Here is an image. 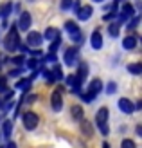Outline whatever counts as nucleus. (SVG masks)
<instances>
[{"mask_svg":"<svg viewBox=\"0 0 142 148\" xmlns=\"http://www.w3.org/2000/svg\"><path fill=\"white\" fill-rule=\"evenodd\" d=\"M20 45V34H18V27L16 25H11L9 27V33H7L5 40H4V49L13 53V51H16Z\"/></svg>","mask_w":142,"mask_h":148,"instance_id":"1","label":"nucleus"},{"mask_svg":"<svg viewBox=\"0 0 142 148\" xmlns=\"http://www.w3.org/2000/svg\"><path fill=\"white\" fill-rule=\"evenodd\" d=\"M95 125L99 132L103 136H108L110 134V128H108V108L106 107H101L95 114Z\"/></svg>","mask_w":142,"mask_h":148,"instance_id":"2","label":"nucleus"},{"mask_svg":"<svg viewBox=\"0 0 142 148\" xmlns=\"http://www.w3.org/2000/svg\"><path fill=\"white\" fill-rule=\"evenodd\" d=\"M65 29H67V33H69V36H70L72 42H76V43H81V42H83V33H81V29L77 27L76 22L69 20V22L65 24Z\"/></svg>","mask_w":142,"mask_h":148,"instance_id":"3","label":"nucleus"},{"mask_svg":"<svg viewBox=\"0 0 142 148\" xmlns=\"http://www.w3.org/2000/svg\"><path fill=\"white\" fill-rule=\"evenodd\" d=\"M63 60H65V65H69V67L77 65V63H79V49H77V47H70V49L65 53Z\"/></svg>","mask_w":142,"mask_h":148,"instance_id":"4","label":"nucleus"},{"mask_svg":"<svg viewBox=\"0 0 142 148\" xmlns=\"http://www.w3.org/2000/svg\"><path fill=\"white\" fill-rule=\"evenodd\" d=\"M22 121H24V127H25V130H34L36 127H38V116H36L34 112H25L24 116H22Z\"/></svg>","mask_w":142,"mask_h":148,"instance_id":"5","label":"nucleus"},{"mask_svg":"<svg viewBox=\"0 0 142 148\" xmlns=\"http://www.w3.org/2000/svg\"><path fill=\"white\" fill-rule=\"evenodd\" d=\"M41 42H43V36L40 33H36V31L27 33V38H25V45L27 47H40Z\"/></svg>","mask_w":142,"mask_h":148,"instance_id":"6","label":"nucleus"},{"mask_svg":"<svg viewBox=\"0 0 142 148\" xmlns=\"http://www.w3.org/2000/svg\"><path fill=\"white\" fill-rule=\"evenodd\" d=\"M50 105L52 108L56 110V112H59V110L63 108V98H61V90H54L50 94Z\"/></svg>","mask_w":142,"mask_h":148,"instance_id":"7","label":"nucleus"},{"mask_svg":"<svg viewBox=\"0 0 142 148\" xmlns=\"http://www.w3.org/2000/svg\"><path fill=\"white\" fill-rule=\"evenodd\" d=\"M67 85L72 88L74 94H79V92H81V79L76 76V74H70V76H67Z\"/></svg>","mask_w":142,"mask_h":148,"instance_id":"8","label":"nucleus"},{"mask_svg":"<svg viewBox=\"0 0 142 148\" xmlns=\"http://www.w3.org/2000/svg\"><path fill=\"white\" fill-rule=\"evenodd\" d=\"M117 107L121 108V112H124V114H133L135 112V107H133V103L128 98H121L119 103H117Z\"/></svg>","mask_w":142,"mask_h":148,"instance_id":"9","label":"nucleus"},{"mask_svg":"<svg viewBox=\"0 0 142 148\" xmlns=\"http://www.w3.org/2000/svg\"><path fill=\"white\" fill-rule=\"evenodd\" d=\"M31 24H33V20H31V13L24 11V13L20 14V20H18V27L22 29V31H27V29L31 27Z\"/></svg>","mask_w":142,"mask_h":148,"instance_id":"10","label":"nucleus"},{"mask_svg":"<svg viewBox=\"0 0 142 148\" xmlns=\"http://www.w3.org/2000/svg\"><path fill=\"white\" fill-rule=\"evenodd\" d=\"M90 45H92V49H95V51H99V49L103 47V34H101V31H99V29H95V31L92 33Z\"/></svg>","mask_w":142,"mask_h":148,"instance_id":"11","label":"nucleus"},{"mask_svg":"<svg viewBox=\"0 0 142 148\" xmlns=\"http://www.w3.org/2000/svg\"><path fill=\"white\" fill-rule=\"evenodd\" d=\"M92 13H94L92 5H83V7H79V11H77V20H81V22H86L88 18L92 16Z\"/></svg>","mask_w":142,"mask_h":148,"instance_id":"12","label":"nucleus"},{"mask_svg":"<svg viewBox=\"0 0 142 148\" xmlns=\"http://www.w3.org/2000/svg\"><path fill=\"white\" fill-rule=\"evenodd\" d=\"M101 90H103V81H101L99 78L92 79V81H90V85H88V92H90L92 96H97Z\"/></svg>","mask_w":142,"mask_h":148,"instance_id":"13","label":"nucleus"},{"mask_svg":"<svg viewBox=\"0 0 142 148\" xmlns=\"http://www.w3.org/2000/svg\"><path fill=\"white\" fill-rule=\"evenodd\" d=\"M135 45H137V38H135V36H133V34L126 36V38L122 40V47H124V49H128V51L135 49Z\"/></svg>","mask_w":142,"mask_h":148,"instance_id":"14","label":"nucleus"},{"mask_svg":"<svg viewBox=\"0 0 142 148\" xmlns=\"http://www.w3.org/2000/svg\"><path fill=\"white\" fill-rule=\"evenodd\" d=\"M77 65H79V71H77V74H76V76H77L81 81H83V79L88 76V65H86V62H79Z\"/></svg>","mask_w":142,"mask_h":148,"instance_id":"15","label":"nucleus"},{"mask_svg":"<svg viewBox=\"0 0 142 148\" xmlns=\"http://www.w3.org/2000/svg\"><path fill=\"white\" fill-rule=\"evenodd\" d=\"M2 132H4V137H5V139L11 137V132H13V121H11V119H5V121H4Z\"/></svg>","mask_w":142,"mask_h":148,"instance_id":"16","label":"nucleus"},{"mask_svg":"<svg viewBox=\"0 0 142 148\" xmlns=\"http://www.w3.org/2000/svg\"><path fill=\"white\" fill-rule=\"evenodd\" d=\"M70 114H72V117H74L76 121H81V119H83V108H81L79 105L70 107Z\"/></svg>","mask_w":142,"mask_h":148,"instance_id":"17","label":"nucleus"},{"mask_svg":"<svg viewBox=\"0 0 142 148\" xmlns=\"http://www.w3.org/2000/svg\"><path fill=\"white\" fill-rule=\"evenodd\" d=\"M11 11H13V4H9V2L2 4V5H0V18H7Z\"/></svg>","mask_w":142,"mask_h":148,"instance_id":"18","label":"nucleus"},{"mask_svg":"<svg viewBox=\"0 0 142 148\" xmlns=\"http://www.w3.org/2000/svg\"><path fill=\"white\" fill-rule=\"evenodd\" d=\"M81 130H83V134H85L86 137H90V136L94 134V132H92V125L88 123V121L85 119V117L81 119Z\"/></svg>","mask_w":142,"mask_h":148,"instance_id":"19","label":"nucleus"},{"mask_svg":"<svg viewBox=\"0 0 142 148\" xmlns=\"http://www.w3.org/2000/svg\"><path fill=\"white\" fill-rule=\"evenodd\" d=\"M128 72L135 74V76L142 74V63H130V65H128Z\"/></svg>","mask_w":142,"mask_h":148,"instance_id":"20","label":"nucleus"},{"mask_svg":"<svg viewBox=\"0 0 142 148\" xmlns=\"http://www.w3.org/2000/svg\"><path fill=\"white\" fill-rule=\"evenodd\" d=\"M50 74H52V79L54 81L63 79V72H61V67H59V65H54V71H52Z\"/></svg>","mask_w":142,"mask_h":148,"instance_id":"21","label":"nucleus"},{"mask_svg":"<svg viewBox=\"0 0 142 148\" xmlns=\"http://www.w3.org/2000/svg\"><path fill=\"white\" fill-rule=\"evenodd\" d=\"M56 36H59V31H58V29H54V27H47V29H45V38L54 40Z\"/></svg>","mask_w":142,"mask_h":148,"instance_id":"22","label":"nucleus"},{"mask_svg":"<svg viewBox=\"0 0 142 148\" xmlns=\"http://www.w3.org/2000/svg\"><path fill=\"white\" fill-rule=\"evenodd\" d=\"M108 33H110L111 38L119 36V24H110V25H108Z\"/></svg>","mask_w":142,"mask_h":148,"instance_id":"23","label":"nucleus"},{"mask_svg":"<svg viewBox=\"0 0 142 148\" xmlns=\"http://www.w3.org/2000/svg\"><path fill=\"white\" fill-rule=\"evenodd\" d=\"M122 13L126 14V16H130V18H131V16H133V13H135V9H133V5H131V4H124V5H122Z\"/></svg>","mask_w":142,"mask_h":148,"instance_id":"24","label":"nucleus"},{"mask_svg":"<svg viewBox=\"0 0 142 148\" xmlns=\"http://www.w3.org/2000/svg\"><path fill=\"white\" fill-rule=\"evenodd\" d=\"M59 43H61V38H59V36H56V38L54 40H52V43H50V53H56V51H58V47H59Z\"/></svg>","mask_w":142,"mask_h":148,"instance_id":"25","label":"nucleus"},{"mask_svg":"<svg viewBox=\"0 0 142 148\" xmlns=\"http://www.w3.org/2000/svg\"><path fill=\"white\" fill-rule=\"evenodd\" d=\"M29 87H31V81H29V79H22V81L16 83V88H24L25 92L29 90Z\"/></svg>","mask_w":142,"mask_h":148,"instance_id":"26","label":"nucleus"},{"mask_svg":"<svg viewBox=\"0 0 142 148\" xmlns=\"http://www.w3.org/2000/svg\"><path fill=\"white\" fill-rule=\"evenodd\" d=\"M72 4H74V0H61V4H59V7H61L63 11H69L70 7H72Z\"/></svg>","mask_w":142,"mask_h":148,"instance_id":"27","label":"nucleus"},{"mask_svg":"<svg viewBox=\"0 0 142 148\" xmlns=\"http://www.w3.org/2000/svg\"><path fill=\"white\" fill-rule=\"evenodd\" d=\"M121 148H137V145L131 141V139H122L121 143Z\"/></svg>","mask_w":142,"mask_h":148,"instance_id":"28","label":"nucleus"},{"mask_svg":"<svg viewBox=\"0 0 142 148\" xmlns=\"http://www.w3.org/2000/svg\"><path fill=\"white\" fill-rule=\"evenodd\" d=\"M41 62H52V63H58V56H56L54 53H50V54H47L45 58H41Z\"/></svg>","mask_w":142,"mask_h":148,"instance_id":"29","label":"nucleus"},{"mask_svg":"<svg viewBox=\"0 0 142 148\" xmlns=\"http://www.w3.org/2000/svg\"><path fill=\"white\" fill-rule=\"evenodd\" d=\"M115 90H117V83L110 81V83L106 85V94H115Z\"/></svg>","mask_w":142,"mask_h":148,"instance_id":"30","label":"nucleus"},{"mask_svg":"<svg viewBox=\"0 0 142 148\" xmlns=\"http://www.w3.org/2000/svg\"><path fill=\"white\" fill-rule=\"evenodd\" d=\"M36 67H38V60H36V58L27 60V69H36Z\"/></svg>","mask_w":142,"mask_h":148,"instance_id":"31","label":"nucleus"},{"mask_svg":"<svg viewBox=\"0 0 142 148\" xmlns=\"http://www.w3.org/2000/svg\"><path fill=\"white\" fill-rule=\"evenodd\" d=\"M11 62H13L14 65H22V63H25V58H24V56L20 54V56H14V58H13Z\"/></svg>","mask_w":142,"mask_h":148,"instance_id":"32","label":"nucleus"},{"mask_svg":"<svg viewBox=\"0 0 142 148\" xmlns=\"http://www.w3.org/2000/svg\"><path fill=\"white\" fill-rule=\"evenodd\" d=\"M81 98H83V99H85L86 103H90V101H92V99L95 98V96H92L90 92H85V94H81Z\"/></svg>","mask_w":142,"mask_h":148,"instance_id":"33","label":"nucleus"},{"mask_svg":"<svg viewBox=\"0 0 142 148\" xmlns=\"http://www.w3.org/2000/svg\"><path fill=\"white\" fill-rule=\"evenodd\" d=\"M139 20H140V18H139V16H135V18H133V22H131V24H128V29H135V27L139 25Z\"/></svg>","mask_w":142,"mask_h":148,"instance_id":"34","label":"nucleus"},{"mask_svg":"<svg viewBox=\"0 0 142 148\" xmlns=\"http://www.w3.org/2000/svg\"><path fill=\"white\" fill-rule=\"evenodd\" d=\"M111 18H115V13H113V11H111V13H108V14H104V20H106V22H110Z\"/></svg>","mask_w":142,"mask_h":148,"instance_id":"35","label":"nucleus"},{"mask_svg":"<svg viewBox=\"0 0 142 148\" xmlns=\"http://www.w3.org/2000/svg\"><path fill=\"white\" fill-rule=\"evenodd\" d=\"M18 74H22V69H14V71H11V72H9V76L13 78V76H18Z\"/></svg>","mask_w":142,"mask_h":148,"instance_id":"36","label":"nucleus"},{"mask_svg":"<svg viewBox=\"0 0 142 148\" xmlns=\"http://www.w3.org/2000/svg\"><path fill=\"white\" fill-rule=\"evenodd\" d=\"M18 49L22 51V54H25V53H29L31 49H27V45H18Z\"/></svg>","mask_w":142,"mask_h":148,"instance_id":"37","label":"nucleus"},{"mask_svg":"<svg viewBox=\"0 0 142 148\" xmlns=\"http://www.w3.org/2000/svg\"><path fill=\"white\" fill-rule=\"evenodd\" d=\"M5 81H7V78L0 76V88H2V87H5Z\"/></svg>","mask_w":142,"mask_h":148,"instance_id":"38","label":"nucleus"},{"mask_svg":"<svg viewBox=\"0 0 142 148\" xmlns=\"http://www.w3.org/2000/svg\"><path fill=\"white\" fill-rule=\"evenodd\" d=\"M5 148H16V145H14L13 141H9V143H7V146H5Z\"/></svg>","mask_w":142,"mask_h":148,"instance_id":"39","label":"nucleus"},{"mask_svg":"<svg viewBox=\"0 0 142 148\" xmlns=\"http://www.w3.org/2000/svg\"><path fill=\"white\" fill-rule=\"evenodd\" d=\"M103 148H110V145L108 143H103Z\"/></svg>","mask_w":142,"mask_h":148,"instance_id":"40","label":"nucleus"},{"mask_svg":"<svg viewBox=\"0 0 142 148\" xmlns=\"http://www.w3.org/2000/svg\"><path fill=\"white\" fill-rule=\"evenodd\" d=\"M94 2H104V0H94Z\"/></svg>","mask_w":142,"mask_h":148,"instance_id":"41","label":"nucleus"},{"mask_svg":"<svg viewBox=\"0 0 142 148\" xmlns=\"http://www.w3.org/2000/svg\"><path fill=\"white\" fill-rule=\"evenodd\" d=\"M0 107H2V101H0Z\"/></svg>","mask_w":142,"mask_h":148,"instance_id":"42","label":"nucleus"}]
</instances>
